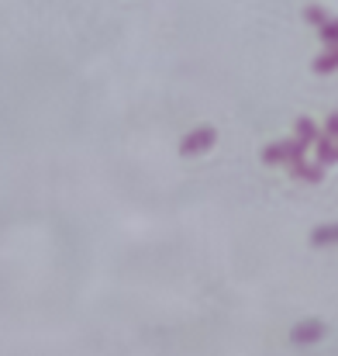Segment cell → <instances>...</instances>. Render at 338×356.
Returning <instances> with one entry per match:
<instances>
[{"label": "cell", "mask_w": 338, "mask_h": 356, "mask_svg": "<svg viewBox=\"0 0 338 356\" xmlns=\"http://www.w3.org/2000/svg\"><path fill=\"white\" fill-rule=\"evenodd\" d=\"M287 166H290V173H294L297 180H304V184H321V180H325V166H321V163H307L304 156L294 159V163H287Z\"/></svg>", "instance_id": "4"}, {"label": "cell", "mask_w": 338, "mask_h": 356, "mask_svg": "<svg viewBox=\"0 0 338 356\" xmlns=\"http://www.w3.org/2000/svg\"><path fill=\"white\" fill-rule=\"evenodd\" d=\"M304 152H307V149L297 145L294 138H280V142H269V145L262 149V163H269V166H287V163L301 159Z\"/></svg>", "instance_id": "1"}, {"label": "cell", "mask_w": 338, "mask_h": 356, "mask_svg": "<svg viewBox=\"0 0 338 356\" xmlns=\"http://www.w3.org/2000/svg\"><path fill=\"white\" fill-rule=\"evenodd\" d=\"M294 131H297V138H294V142H297V145H304V149H311V145H314V138L321 135V128H318L311 118H297Z\"/></svg>", "instance_id": "6"}, {"label": "cell", "mask_w": 338, "mask_h": 356, "mask_svg": "<svg viewBox=\"0 0 338 356\" xmlns=\"http://www.w3.org/2000/svg\"><path fill=\"white\" fill-rule=\"evenodd\" d=\"M314 149H318V163H321V166H328V163H338L335 135H328V131H321V135L314 138Z\"/></svg>", "instance_id": "5"}, {"label": "cell", "mask_w": 338, "mask_h": 356, "mask_svg": "<svg viewBox=\"0 0 338 356\" xmlns=\"http://www.w3.org/2000/svg\"><path fill=\"white\" fill-rule=\"evenodd\" d=\"M332 14L325 10V7H318V3H311V7H304V21L311 24V28H321L325 21H328Z\"/></svg>", "instance_id": "9"}, {"label": "cell", "mask_w": 338, "mask_h": 356, "mask_svg": "<svg viewBox=\"0 0 338 356\" xmlns=\"http://www.w3.org/2000/svg\"><path fill=\"white\" fill-rule=\"evenodd\" d=\"M335 149H338V131H335Z\"/></svg>", "instance_id": "12"}, {"label": "cell", "mask_w": 338, "mask_h": 356, "mask_svg": "<svg viewBox=\"0 0 338 356\" xmlns=\"http://www.w3.org/2000/svg\"><path fill=\"white\" fill-rule=\"evenodd\" d=\"M318 35H321L328 45H335V42H338V17H328V21L318 28Z\"/></svg>", "instance_id": "10"}, {"label": "cell", "mask_w": 338, "mask_h": 356, "mask_svg": "<svg viewBox=\"0 0 338 356\" xmlns=\"http://www.w3.org/2000/svg\"><path fill=\"white\" fill-rule=\"evenodd\" d=\"M325 131H328V135H335V131H338V111H332V115H328V121H325Z\"/></svg>", "instance_id": "11"}, {"label": "cell", "mask_w": 338, "mask_h": 356, "mask_svg": "<svg viewBox=\"0 0 338 356\" xmlns=\"http://www.w3.org/2000/svg\"><path fill=\"white\" fill-rule=\"evenodd\" d=\"M214 138H218V131H214L211 124H201V128H194V131L180 142V152H183V156H201V152H208V149L214 145Z\"/></svg>", "instance_id": "2"}, {"label": "cell", "mask_w": 338, "mask_h": 356, "mask_svg": "<svg viewBox=\"0 0 338 356\" xmlns=\"http://www.w3.org/2000/svg\"><path fill=\"white\" fill-rule=\"evenodd\" d=\"M311 245H338V222L314 229V232H311Z\"/></svg>", "instance_id": "7"}, {"label": "cell", "mask_w": 338, "mask_h": 356, "mask_svg": "<svg viewBox=\"0 0 338 356\" xmlns=\"http://www.w3.org/2000/svg\"><path fill=\"white\" fill-rule=\"evenodd\" d=\"M311 70H314V73H335L338 70V42L325 52V56H318V59H314V66H311Z\"/></svg>", "instance_id": "8"}, {"label": "cell", "mask_w": 338, "mask_h": 356, "mask_svg": "<svg viewBox=\"0 0 338 356\" xmlns=\"http://www.w3.org/2000/svg\"><path fill=\"white\" fill-rule=\"evenodd\" d=\"M325 336V322H318V318H307V322H297L294 325V332H290V339L297 343V346H307V343H318Z\"/></svg>", "instance_id": "3"}]
</instances>
